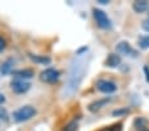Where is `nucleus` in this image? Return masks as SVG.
<instances>
[{"label":"nucleus","mask_w":149,"mask_h":131,"mask_svg":"<svg viewBox=\"0 0 149 131\" xmlns=\"http://www.w3.org/2000/svg\"><path fill=\"white\" fill-rule=\"evenodd\" d=\"M86 62L82 57L77 58L73 61L70 68V73H69V78L66 86L63 89V95L65 97H70L78 90L79 85H81L82 80H83V74L86 73Z\"/></svg>","instance_id":"1"},{"label":"nucleus","mask_w":149,"mask_h":131,"mask_svg":"<svg viewBox=\"0 0 149 131\" xmlns=\"http://www.w3.org/2000/svg\"><path fill=\"white\" fill-rule=\"evenodd\" d=\"M36 109L31 105H25L23 107L17 109L16 111H13V120L15 122H25V120H29L31 118H33L36 115Z\"/></svg>","instance_id":"2"},{"label":"nucleus","mask_w":149,"mask_h":131,"mask_svg":"<svg viewBox=\"0 0 149 131\" xmlns=\"http://www.w3.org/2000/svg\"><path fill=\"white\" fill-rule=\"evenodd\" d=\"M93 15H94V19H95V21H96V24H98L99 28H102V29H110L111 27H112L110 17L107 16V13H106L103 9L94 8L93 9Z\"/></svg>","instance_id":"3"},{"label":"nucleus","mask_w":149,"mask_h":131,"mask_svg":"<svg viewBox=\"0 0 149 131\" xmlns=\"http://www.w3.org/2000/svg\"><path fill=\"white\" fill-rule=\"evenodd\" d=\"M59 78V71L54 68H48L40 73V80L46 83H56Z\"/></svg>","instance_id":"4"},{"label":"nucleus","mask_w":149,"mask_h":131,"mask_svg":"<svg viewBox=\"0 0 149 131\" xmlns=\"http://www.w3.org/2000/svg\"><path fill=\"white\" fill-rule=\"evenodd\" d=\"M116 52L119 54H123V56H131V57H136L137 56V52L127 43V41H119L115 46Z\"/></svg>","instance_id":"5"},{"label":"nucleus","mask_w":149,"mask_h":131,"mask_svg":"<svg viewBox=\"0 0 149 131\" xmlns=\"http://www.w3.org/2000/svg\"><path fill=\"white\" fill-rule=\"evenodd\" d=\"M96 89L102 93H106V94H111V93H115L118 90V86L115 82L112 81H107V80H99L96 82Z\"/></svg>","instance_id":"6"},{"label":"nucleus","mask_w":149,"mask_h":131,"mask_svg":"<svg viewBox=\"0 0 149 131\" xmlns=\"http://www.w3.org/2000/svg\"><path fill=\"white\" fill-rule=\"evenodd\" d=\"M11 89L16 93V94H24L31 89V83L23 80H16L13 78L11 82Z\"/></svg>","instance_id":"7"},{"label":"nucleus","mask_w":149,"mask_h":131,"mask_svg":"<svg viewBox=\"0 0 149 131\" xmlns=\"http://www.w3.org/2000/svg\"><path fill=\"white\" fill-rule=\"evenodd\" d=\"M110 102H111V98L110 97L96 99V101H94V102H91L90 105H88V110H90L91 113H96V111H99L100 109H103L104 106L107 105V103H110Z\"/></svg>","instance_id":"8"},{"label":"nucleus","mask_w":149,"mask_h":131,"mask_svg":"<svg viewBox=\"0 0 149 131\" xmlns=\"http://www.w3.org/2000/svg\"><path fill=\"white\" fill-rule=\"evenodd\" d=\"M12 74H13V77L16 78V80H29V78H32L34 76V71L32 70V69H20V70H15L12 71Z\"/></svg>","instance_id":"9"},{"label":"nucleus","mask_w":149,"mask_h":131,"mask_svg":"<svg viewBox=\"0 0 149 131\" xmlns=\"http://www.w3.org/2000/svg\"><path fill=\"white\" fill-rule=\"evenodd\" d=\"M120 64H121V58L116 53H110L107 56V58H106V61H104V65L108 66V68H118V66H120Z\"/></svg>","instance_id":"10"},{"label":"nucleus","mask_w":149,"mask_h":131,"mask_svg":"<svg viewBox=\"0 0 149 131\" xmlns=\"http://www.w3.org/2000/svg\"><path fill=\"white\" fill-rule=\"evenodd\" d=\"M132 8L137 13H143V12H146L149 9V3L146 0H136V1H133Z\"/></svg>","instance_id":"11"},{"label":"nucleus","mask_w":149,"mask_h":131,"mask_svg":"<svg viewBox=\"0 0 149 131\" xmlns=\"http://www.w3.org/2000/svg\"><path fill=\"white\" fill-rule=\"evenodd\" d=\"M28 56L32 61L40 64V65H49L52 61L50 57H48V56H38V54H33V53H29Z\"/></svg>","instance_id":"12"},{"label":"nucleus","mask_w":149,"mask_h":131,"mask_svg":"<svg viewBox=\"0 0 149 131\" xmlns=\"http://www.w3.org/2000/svg\"><path fill=\"white\" fill-rule=\"evenodd\" d=\"M12 66H13V60L12 58H9V60H7L6 62L3 64V66L0 68V71L3 74H8L12 71Z\"/></svg>","instance_id":"13"},{"label":"nucleus","mask_w":149,"mask_h":131,"mask_svg":"<svg viewBox=\"0 0 149 131\" xmlns=\"http://www.w3.org/2000/svg\"><path fill=\"white\" fill-rule=\"evenodd\" d=\"M77 130H78V119H73L63 127L62 131H77Z\"/></svg>","instance_id":"14"},{"label":"nucleus","mask_w":149,"mask_h":131,"mask_svg":"<svg viewBox=\"0 0 149 131\" xmlns=\"http://www.w3.org/2000/svg\"><path fill=\"white\" fill-rule=\"evenodd\" d=\"M139 46L141 49H148L149 48V34L148 36H141L139 39Z\"/></svg>","instance_id":"15"},{"label":"nucleus","mask_w":149,"mask_h":131,"mask_svg":"<svg viewBox=\"0 0 149 131\" xmlns=\"http://www.w3.org/2000/svg\"><path fill=\"white\" fill-rule=\"evenodd\" d=\"M121 130H123V125L121 123H116V125H112L110 127H104L100 131H121Z\"/></svg>","instance_id":"16"},{"label":"nucleus","mask_w":149,"mask_h":131,"mask_svg":"<svg viewBox=\"0 0 149 131\" xmlns=\"http://www.w3.org/2000/svg\"><path fill=\"white\" fill-rule=\"evenodd\" d=\"M130 113V107H124V109H119V110H115L112 113V115H115V117H120V115H124V114H128Z\"/></svg>","instance_id":"17"},{"label":"nucleus","mask_w":149,"mask_h":131,"mask_svg":"<svg viewBox=\"0 0 149 131\" xmlns=\"http://www.w3.org/2000/svg\"><path fill=\"white\" fill-rule=\"evenodd\" d=\"M4 49H6V41L3 37H0V52H3Z\"/></svg>","instance_id":"18"},{"label":"nucleus","mask_w":149,"mask_h":131,"mask_svg":"<svg viewBox=\"0 0 149 131\" xmlns=\"http://www.w3.org/2000/svg\"><path fill=\"white\" fill-rule=\"evenodd\" d=\"M143 29L146 32H149V20H144L143 21Z\"/></svg>","instance_id":"19"},{"label":"nucleus","mask_w":149,"mask_h":131,"mask_svg":"<svg viewBox=\"0 0 149 131\" xmlns=\"http://www.w3.org/2000/svg\"><path fill=\"white\" fill-rule=\"evenodd\" d=\"M144 73H145L146 82H149V68H148V66H144Z\"/></svg>","instance_id":"20"},{"label":"nucleus","mask_w":149,"mask_h":131,"mask_svg":"<svg viewBox=\"0 0 149 131\" xmlns=\"http://www.w3.org/2000/svg\"><path fill=\"white\" fill-rule=\"evenodd\" d=\"M6 102V97H4L3 94H0V105H1V103H4Z\"/></svg>","instance_id":"21"},{"label":"nucleus","mask_w":149,"mask_h":131,"mask_svg":"<svg viewBox=\"0 0 149 131\" xmlns=\"http://www.w3.org/2000/svg\"><path fill=\"white\" fill-rule=\"evenodd\" d=\"M110 1L108 0H99V4H108Z\"/></svg>","instance_id":"22"},{"label":"nucleus","mask_w":149,"mask_h":131,"mask_svg":"<svg viewBox=\"0 0 149 131\" xmlns=\"http://www.w3.org/2000/svg\"><path fill=\"white\" fill-rule=\"evenodd\" d=\"M148 20H149V12H148Z\"/></svg>","instance_id":"23"},{"label":"nucleus","mask_w":149,"mask_h":131,"mask_svg":"<svg viewBox=\"0 0 149 131\" xmlns=\"http://www.w3.org/2000/svg\"><path fill=\"white\" fill-rule=\"evenodd\" d=\"M144 131H149V130H144Z\"/></svg>","instance_id":"24"}]
</instances>
